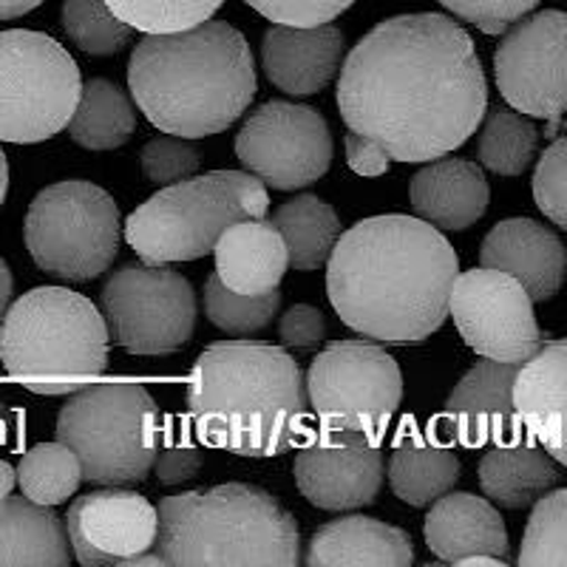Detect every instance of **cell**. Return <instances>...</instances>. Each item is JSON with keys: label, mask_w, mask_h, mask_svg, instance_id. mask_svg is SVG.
<instances>
[{"label": "cell", "mask_w": 567, "mask_h": 567, "mask_svg": "<svg viewBox=\"0 0 567 567\" xmlns=\"http://www.w3.org/2000/svg\"><path fill=\"white\" fill-rule=\"evenodd\" d=\"M307 378L290 352L256 341H219L187 381L196 437L241 457H278L307 434Z\"/></svg>", "instance_id": "4"}, {"label": "cell", "mask_w": 567, "mask_h": 567, "mask_svg": "<svg viewBox=\"0 0 567 567\" xmlns=\"http://www.w3.org/2000/svg\"><path fill=\"white\" fill-rule=\"evenodd\" d=\"M7 434H9V423L7 420H0V440H7Z\"/></svg>", "instance_id": "50"}, {"label": "cell", "mask_w": 567, "mask_h": 567, "mask_svg": "<svg viewBox=\"0 0 567 567\" xmlns=\"http://www.w3.org/2000/svg\"><path fill=\"white\" fill-rule=\"evenodd\" d=\"M338 109L349 134L374 142L392 162L440 159L488 111L477 45L445 14L383 20L343 60Z\"/></svg>", "instance_id": "1"}, {"label": "cell", "mask_w": 567, "mask_h": 567, "mask_svg": "<svg viewBox=\"0 0 567 567\" xmlns=\"http://www.w3.org/2000/svg\"><path fill=\"white\" fill-rule=\"evenodd\" d=\"M505 567L508 559H499V556H488V554H474V556H465V559L457 561V567Z\"/></svg>", "instance_id": "47"}, {"label": "cell", "mask_w": 567, "mask_h": 567, "mask_svg": "<svg viewBox=\"0 0 567 567\" xmlns=\"http://www.w3.org/2000/svg\"><path fill=\"white\" fill-rule=\"evenodd\" d=\"M111 12L142 34L194 29L219 12L225 0H105Z\"/></svg>", "instance_id": "36"}, {"label": "cell", "mask_w": 567, "mask_h": 567, "mask_svg": "<svg viewBox=\"0 0 567 567\" xmlns=\"http://www.w3.org/2000/svg\"><path fill=\"white\" fill-rule=\"evenodd\" d=\"M514 406L530 440L567 468V338L542 343L519 367Z\"/></svg>", "instance_id": "21"}, {"label": "cell", "mask_w": 567, "mask_h": 567, "mask_svg": "<svg viewBox=\"0 0 567 567\" xmlns=\"http://www.w3.org/2000/svg\"><path fill=\"white\" fill-rule=\"evenodd\" d=\"M386 474L389 488L398 499L414 505V508H423L457 485L460 460L452 449L429 443L425 437H420L414 425H409V432L394 445Z\"/></svg>", "instance_id": "28"}, {"label": "cell", "mask_w": 567, "mask_h": 567, "mask_svg": "<svg viewBox=\"0 0 567 567\" xmlns=\"http://www.w3.org/2000/svg\"><path fill=\"white\" fill-rule=\"evenodd\" d=\"M425 545L445 565H457L460 559L474 554L505 556L511 554L508 530L503 516L488 499L474 494H443L425 514Z\"/></svg>", "instance_id": "23"}, {"label": "cell", "mask_w": 567, "mask_h": 567, "mask_svg": "<svg viewBox=\"0 0 567 567\" xmlns=\"http://www.w3.org/2000/svg\"><path fill=\"white\" fill-rule=\"evenodd\" d=\"M109 336L131 354L179 352L196 329V292L182 272L154 265L116 270L100 290Z\"/></svg>", "instance_id": "12"}, {"label": "cell", "mask_w": 567, "mask_h": 567, "mask_svg": "<svg viewBox=\"0 0 567 567\" xmlns=\"http://www.w3.org/2000/svg\"><path fill=\"white\" fill-rule=\"evenodd\" d=\"M58 440L78 454L85 483L136 485L154 468L162 412L142 383L94 381L60 409Z\"/></svg>", "instance_id": "8"}, {"label": "cell", "mask_w": 567, "mask_h": 567, "mask_svg": "<svg viewBox=\"0 0 567 567\" xmlns=\"http://www.w3.org/2000/svg\"><path fill=\"white\" fill-rule=\"evenodd\" d=\"M14 483H18V471H14L7 460H0V508H3V503L12 496Z\"/></svg>", "instance_id": "46"}, {"label": "cell", "mask_w": 567, "mask_h": 567, "mask_svg": "<svg viewBox=\"0 0 567 567\" xmlns=\"http://www.w3.org/2000/svg\"><path fill=\"white\" fill-rule=\"evenodd\" d=\"M12 290H14L12 270H9L7 261L0 258V323H3V316H7L9 303H12Z\"/></svg>", "instance_id": "45"}, {"label": "cell", "mask_w": 567, "mask_h": 567, "mask_svg": "<svg viewBox=\"0 0 567 567\" xmlns=\"http://www.w3.org/2000/svg\"><path fill=\"white\" fill-rule=\"evenodd\" d=\"M71 545L65 525L49 505L9 496L0 508V567H65Z\"/></svg>", "instance_id": "27"}, {"label": "cell", "mask_w": 567, "mask_h": 567, "mask_svg": "<svg viewBox=\"0 0 567 567\" xmlns=\"http://www.w3.org/2000/svg\"><path fill=\"white\" fill-rule=\"evenodd\" d=\"M523 363L483 358L463 374L443 409L452 437L465 449L523 440V420L514 406V381Z\"/></svg>", "instance_id": "18"}, {"label": "cell", "mask_w": 567, "mask_h": 567, "mask_svg": "<svg viewBox=\"0 0 567 567\" xmlns=\"http://www.w3.org/2000/svg\"><path fill=\"white\" fill-rule=\"evenodd\" d=\"M71 554L85 567H123L156 545L159 511L131 488L105 485L74 499L65 514Z\"/></svg>", "instance_id": "16"}, {"label": "cell", "mask_w": 567, "mask_h": 567, "mask_svg": "<svg viewBox=\"0 0 567 567\" xmlns=\"http://www.w3.org/2000/svg\"><path fill=\"white\" fill-rule=\"evenodd\" d=\"M516 565L567 567V488L548 491L536 499Z\"/></svg>", "instance_id": "33"}, {"label": "cell", "mask_w": 567, "mask_h": 567, "mask_svg": "<svg viewBox=\"0 0 567 567\" xmlns=\"http://www.w3.org/2000/svg\"><path fill=\"white\" fill-rule=\"evenodd\" d=\"M252 12L281 27H321L347 12L354 0H245Z\"/></svg>", "instance_id": "40"}, {"label": "cell", "mask_w": 567, "mask_h": 567, "mask_svg": "<svg viewBox=\"0 0 567 567\" xmlns=\"http://www.w3.org/2000/svg\"><path fill=\"white\" fill-rule=\"evenodd\" d=\"M213 256H216V276L227 290L239 296H265L278 290L284 272L290 267V252L281 233L265 219L236 221L227 227L219 245L213 247Z\"/></svg>", "instance_id": "25"}, {"label": "cell", "mask_w": 567, "mask_h": 567, "mask_svg": "<svg viewBox=\"0 0 567 567\" xmlns=\"http://www.w3.org/2000/svg\"><path fill=\"white\" fill-rule=\"evenodd\" d=\"M34 265L60 281H91L114 265L123 221L109 190L83 179L43 187L23 221Z\"/></svg>", "instance_id": "9"}, {"label": "cell", "mask_w": 567, "mask_h": 567, "mask_svg": "<svg viewBox=\"0 0 567 567\" xmlns=\"http://www.w3.org/2000/svg\"><path fill=\"white\" fill-rule=\"evenodd\" d=\"M7 190H9V162H7V154L0 151V207H3V199H7Z\"/></svg>", "instance_id": "49"}, {"label": "cell", "mask_w": 567, "mask_h": 567, "mask_svg": "<svg viewBox=\"0 0 567 567\" xmlns=\"http://www.w3.org/2000/svg\"><path fill=\"white\" fill-rule=\"evenodd\" d=\"M460 261L429 221L383 213L341 233L327 261L338 318L374 343H420L449 316Z\"/></svg>", "instance_id": "2"}, {"label": "cell", "mask_w": 567, "mask_h": 567, "mask_svg": "<svg viewBox=\"0 0 567 567\" xmlns=\"http://www.w3.org/2000/svg\"><path fill=\"white\" fill-rule=\"evenodd\" d=\"M303 378L312 412L332 434H361L381 443L403 400L400 367L374 343H329Z\"/></svg>", "instance_id": "11"}, {"label": "cell", "mask_w": 567, "mask_h": 567, "mask_svg": "<svg viewBox=\"0 0 567 567\" xmlns=\"http://www.w3.org/2000/svg\"><path fill=\"white\" fill-rule=\"evenodd\" d=\"M80 69L54 38L29 29L0 32V142L52 140L80 103Z\"/></svg>", "instance_id": "10"}, {"label": "cell", "mask_w": 567, "mask_h": 567, "mask_svg": "<svg viewBox=\"0 0 567 567\" xmlns=\"http://www.w3.org/2000/svg\"><path fill=\"white\" fill-rule=\"evenodd\" d=\"M156 554L174 567H296L301 534L296 516L256 485L227 483L165 496Z\"/></svg>", "instance_id": "5"}, {"label": "cell", "mask_w": 567, "mask_h": 567, "mask_svg": "<svg viewBox=\"0 0 567 567\" xmlns=\"http://www.w3.org/2000/svg\"><path fill=\"white\" fill-rule=\"evenodd\" d=\"M276 230L281 233L290 267L296 270H318L327 267L329 256L341 239V219L336 207L312 194H301L296 199L284 202L270 216Z\"/></svg>", "instance_id": "29"}, {"label": "cell", "mask_w": 567, "mask_h": 567, "mask_svg": "<svg viewBox=\"0 0 567 567\" xmlns=\"http://www.w3.org/2000/svg\"><path fill=\"white\" fill-rule=\"evenodd\" d=\"M83 483L78 454L65 443H40L23 454L18 465V485L23 496L38 505L65 503Z\"/></svg>", "instance_id": "32"}, {"label": "cell", "mask_w": 567, "mask_h": 567, "mask_svg": "<svg viewBox=\"0 0 567 567\" xmlns=\"http://www.w3.org/2000/svg\"><path fill=\"white\" fill-rule=\"evenodd\" d=\"M63 32L91 58L120 54L131 40V27L111 12L105 0H65Z\"/></svg>", "instance_id": "34"}, {"label": "cell", "mask_w": 567, "mask_h": 567, "mask_svg": "<svg viewBox=\"0 0 567 567\" xmlns=\"http://www.w3.org/2000/svg\"><path fill=\"white\" fill-rule=\"evenodd\" d=\"M140 165L142 176L154 185H174L202 168V151L185 136H156L145 142Z\"/></svg>", "instance_id": "37"}, {"label": "cell", "mask_w": 567, "mask_h": 567, "mask_svg": "<svg viewBox=\"0 0 567 567\" xmlns=\"http://www.w3.org/2000/svg\"><path fill=\"white\" fill-rule=\"evenodd\" d=\"M559 480V463L542 445L525 440L494 445L480 463V488L503 508H530Z\"/></svg>", "instance_id": "26"}, {"label": "cell", "mask_w": 567, "mask_h": 567, "mask_svg": "<svg viewBox=\"0 0 567 567\" xmlns=\"http://www.w3.org/2000/svg\"><path fill=\"white\" fill-rule=\"evenodd\" d=\"M347 162H349V168L361 176H383L389 171V165H392V159H389V156L374 145V142L363 140V136L358 134H349V131H347Z\"/></svg>", "instance_id": "43"}, {"label": "cell", "mask_w": 567, "mask_h": 567, "mask_svg": "<svg viewBox=\"0 0 567 567\" xmlns=\"http://www.w3.org/2000/svg\"><path fill=\"white\" fill-rule=\"evenodd\" d=\"M301 561L310 567H409L414 545L403 528L354 514L321 525Z\"/></svg>", "instance_id": "24"}, {"label": "cell", "mask_w": 567, "mask_h": 567, "mask_svg": "<svg viewBox=\"0 0 567 567\" xmlns=\"http://www.w3.org/2000/svg\"><path fill=\"white\" fill-rule=\"evenodd\" d=\"M409 199L420 219L437 230H468L488 210L491 187L485 171L468 159H432L412 176Z\"/></svg>", "instance_id": "22"}, {"label": "cell", "mask_w": 567, "mask_h": 567, "mask_svg": "<svg viewBox=\"0 0 567 567\" xmlns=\"http://www.w3.org/2000/svg\"><path fill=\"white\" fill-rule=\"evenodd\" d=\"M332 131L310 105L270 100L236 134V156L265 187L301 190L332 165Z\"/></svg>", "instance_id": "13"}, {"label": "cell", "mask_w": 567, "mask_h": 567, "mask_svg": "<svg viewBox=\"0 0 567 567\" xmlns=\"http://www.w3.org/2000/svg\"><path fill=\"white\" fill-rule=\"evenodd\" d=\"M323 336H327V321H323L321 310L310 303L290 307L278 323V338L287 349H316Z\"/></svg>", "instance_id": "41"}, {"label": "cell", "mask_w": 567, "mask_h": 567, "mask_svg": "<svg viewBox=\"0 0 567 567\" xmlns=\"http://www.w3.org/2000/svg\"><path fill=\"white\" fill-rule=\"evenodd\" d=\"M440 3L454 18L465 20L483 34H494V38L539 7V0H440Z\"/></svg>", "instance_id": "39"}, {"label": "cell", "mask_w": 567, "mask_h": 567, "mask_svg": "<svg viewBox=\"0 0 567 567\" xmlns=\"http://www.w3.org/2000/svg\"><path fill=\"white\" fill-rule=\"evenodd\" d=\"M136 131L134 97L111 80L83 83L80 103L69 120V136L89 151L123 148Z\"/></svg>", "instance_id": "30"}, {"label": "cell", "mask_w": 567, "mask_h": 567, "mask_svg": "<svg viewBox=\"0 0 567 567\" xmlns=\"http://www.w3.org/2000/svg\"><path fill=\"white\" fill-rule=\"evenodd\" d=\"M123 567H165V559H162L159 554H151V550H145V554H140V556H131Z\"/></svg>", "instance_id": "48"}, {"label": "cell", "mask_w": 567, "mask_h": 567, "mask_svg": "<svg viewBox=\"0 0 567 567\" xmlns=\"http://www.w3.org/2000/svg\"><path fill=\"white\" fill-rule=\"evenodd\" d=\"M480 261L514 276L534 303L550 301L567 276L565 241L534 219H505L491 227L480 247Z\"/></svg>", "instance_id": "19"}, {"label": "cell", "mask_w": 567, "mask_h": 567, "mask_svg": "<svg viewBox=\"0 0 567 567\" xmlns=\"http://www.w3.org/2000/svg\"><path fill=\"white\" fill-rule=\"evenodd\" d=\"M494 78L511 109L559 123L567 114V12L545 9L505 29Z\"/></svg>", "instance_id": "14"}, {"label": "cell", "mask_w": 567, "mask_h": 567, "mask_svg": "<svg viewBox=\"0 0 567 567\" xmlns=\"http://www.w3.org/2000/svg\"><path fill=\"white\" fill-rule=\"evenodd\" d=\"M43 0H0V20H14L38 9Z\"/></svg>", "instance_id": "44"}, {"label": "cell", "mask_w": 567, "mask_h": 567, "mask_svg": "<svg viewBox=\"0 0 567 567\" xmlns=\"http://www.w3.org/2000/svg\"><path fill=\"white\" fill-rule=\"evenodd\" d=\"M534 202L556 227L567 230V136L542 151L534 171Z\"/></svg>", "instance_id": "38"}, {"label": "cell", "mask_w": 567, "mask_h": 567, "mask_svg": "<svg viewBox=\"0 0 567 567\" xmlns=\"http://www.w3.org/2000/svg\"><path fill=\"white\" fill-rule=\"evenodd\" d=\"M128 89L148 123L202 140L230 128L256 97L250 43L225 20L145 34L128 60Z\"/></svg>", "instance_id": "3"}, {"label": "cell", "mask_w": 567, "mask_h": 567, "mask_svg": "<svg viewBox=\"0 0 567 567\" xmlns=\"http://www.w3.org/2000/svg\"><path fill=\"white\" fill-rule=\"evenodd\" d=\"M267 187L245 171H213L165 185L128 216L125 239L145 265L196 261L213 252L236 221L265 219Z\"/></svg>", "instance_id": "7"}, {"label": "cell", "mask_w": 567, "mask_h": 567, "mask_svg": "<svg viewBox=\"0 0 567 567\" xmlns=\"http://www.w3.org/2000/svg\"><path fill=\"white\" fill-rule=\"evenodd\" d=\"M292 471L301 496L316 508L358 511L378 499L386 463L381 445L361 434H343L301 449Z\"/></svg>", "instance_id": "17"}, {"label": "cell", "mask_w": 567, "mask_h": 567, "mask_svg": "<svg viewBox=\"0 0 567 567\" xmlns=\"http://www.w3.org/2000/svg\"><path fill=\"white\" fill-rule=\"evenodd\" d=\"M202 452L196 445L190 443H168V445H159V452H156L154 460V471H156V480L162 485H185L196 477L202 471Z\"/></svg>", "instance_id": "42"}, {"label": "cell", "mask_w": 567, "mask_h": 567, "mask_svg": "<svg viewBox=\"0 0 567 567\" xmlns=\"http://www.w3.org/2000/svg\"><path fill=\"white\" fill-rule=\"evenodd\" d=\"M0 361L14 383L43 398L89 386L109 369V327L85 296L38 287L9 303L0 323Z\"/></svg>", "instance_id": "6"}, {"label": "cell", "mask_w": 567, "mask_h": 567, "mask_svg": "<svg viewBox=\"0 0 567 567\" xmlns=\"http://www.w3.org/2000/svg\"><path fill=\"white\" fill-rule=\"evenodd\" d=\"M536 145H539V131L528 116L496 105L485 116L477 156L491 174L519 176L530 168Z\"/></svg>", "instance_id": "31"}, {"label": "cell", "mask_w": 567, "mask_h": 567, "mask_svg": "<svg viewBox=\"0 0 567 567\" xmlns=\"http://www.w3.org/2000/svg\"><path fill=\"white\" fill-rule=\"evenodd\" d=\"M281 307V292L270 290L265 296H239L227 290L221 278L213 272L205 284V312L213 327L227 336H252L261 332L276 318Z\"/></svg>", "instance_id": "35"}, {"label": "cell", "mask_w": 567, "mask_h": 567, "mask_svg": "<svg viewBox=\"0 0 567 567\" xmlns=\"http://www.w3.org/2000/svg\"><path fill=\"white\" fill-rule=\"evenodd\" d=\"M343 60V32L321 27H270L261 40V65L276 89L290 97H312L327 89Z\"/></svg>", "instance_id": "20"}, {"label": "cell", "mask_w": 567, "mask_h": 567, "mask_svg": "<svg viewBox=\"0 0 567 567\" xmlns=\"http://www.w3.org/2000/svg\"><path fill=\"white\" fill-rule=\"evenodd\" d=\"M457 332L480 358L499 363H525L542 347L534 298L523 284L503 270L460 272L449 296Z\"/></svg>", "instance_id": "15"}]
</instances>
